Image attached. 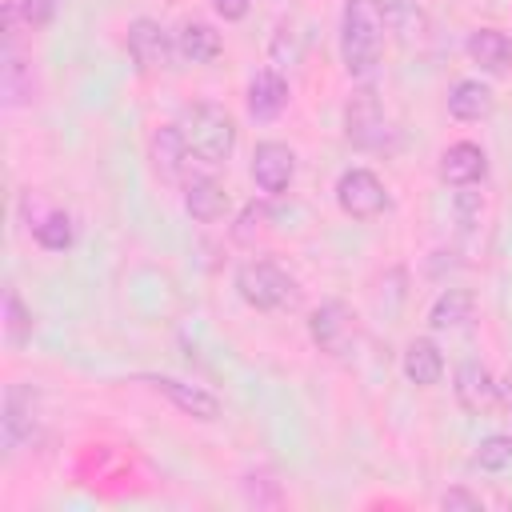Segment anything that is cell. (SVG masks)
<instances>
[{
	"label": "cell",
	"instance_id": "cell-26",
	"mask_svg": "<svg viewBox=\"0 0 512 512\" xmlns=\"http://www.w3.org/2000/svg\"><path fill=\"white\" fill-rule=\"evenodd\" d=\"M476 464L484 472H504L512 464V436H484L476 444Z\"/></svg>",
	"mask_w": 512,
	"mask_h": 512
},
{
	"label": "cell",
	"instance_id": "cell-17",
	"mask_svg": "<svg viewBox=\"0 0 512 512\" xmlns=\"http://www.w3.org/2000/svg\"><path fill=\"white\" fill-rule=\"evenodd\" d=\"M0 92H4V104H28L36 84H32V64L28 56H20L16 44H4V60H0Z\"/></svg>",
	"mask_w": 512,
	"mask_h": 512
},
{
	"label": "cell",
	"instance_id": "cell-8",
	"mask_svg": "<svg viewBox=\"0 0 512 512\" xmlns=\"http://www.w3.org/2000/svg\"><path fill=\"white\" fill-rule=\"evenodd\" d=\"M140 384H148L160 396H168L192 420H220V400L200 384H188V380H176V376H160V372H144Z\"/></svg>",
	"mask_w": 512,
	"mask_h": 512
},
{
	"label": "cell",
	"instance_id": "cell-20",
	"mask_svg": "<svg viewBox=\"0 0 512 512\" xmlns=\"http://www.w3.org/2000/svg\"><path fill=\"white\" fill-rule=\"evenodd\" d=\"M220 48H224L220 32H216L212 24H204V20H188V24L176 32V52H180L188 64H208V60L220 56Z\"/></svg>",
	"mask_w": 512,
	"mask_h": 512
},
{
	"label": "cell",
	"instance_id": "cell-30",
	"mask_svg": "<svg viewBox=\"0 0 512 512\" xmlns=\"http://www.w3.org/2000/svg\"><path fill=\"white\" fill-rule=\"evenodd\" d=\"M272 56H276L280 64H292V60L300 56L296 36H288V28H280V32H276V40H272Z\"/></svg>",
	"mask_w": 512,
	"mask_h": 512
},
{
	"label": "cell",
	"instance_id": "cell-24",
	"mask_svg": "<svg viewBox=\"0 0 512 512\" xmlns=\"http://www.w3.org/2000/svg\"><path fill=\"white\" fill-rule=\"evenodd\" d=\"M4 336H8V344H24L32 336V312L24 308L16 288L4 292Z\"/></svg>",
	"mask_w": 512,
	"mask_h": 512
},
{
	"label": "cell",
	"instance_id": "cell-9",
	"mask_svg": "<svg viewBox=\"0 0 512 512\" xmlns=\"http://www.w3.org/2000/svg\"><path fill=\"white\" fill-rule=\"evenodd\" d=\"M292 176H296V152L288 144H280V140L256 144V152H252V180H256V188L284 192L292 184Z\"/></svg>",
	"mask_w": 512,
	"mask_h": 512
},
{
	"label": "cell",
	"instance_id": "cell-28",
	"mask_svg": "<svg viewBox=\"0 0 512 512\" xmlns=\"http://www.w3.org/2000/svg\"><path fill=\"white\" fill-rule=\"evenodd\" d=\"M456 216H460V224H464V228L480 224V196L460 192V196H456Z\"/></svg>",
	"mask_w": 512,
	"mask_h": 512
},
{
	"label": "cell",
	"instance_id": "cell-21",
	"mask_svg": "<svg viewBox=\"0 0 512 512\" xmlns=\"http://www.w3.org/2000/svg\"><path fill=\"white\" fill-rule=\"evenodd\" d=\"M472 308H476L472 292H464V288H448V292H440V296L432 300V308H428V324H432L436 332H456V328H464V324L472 320Z\"/></svg>",
	"mask_w": 512,
	"mask_h": 512
},
{
	"label": "cell",
	"instance_id": "cell-19",
	"mask_svg": "<svg viewBox=\"0 0 512 512\" xmlns=\"http://www.w3.org/2000/svg\"><path fill=\"white\" fill-rule=\"evenodd\" d=\"M404 376H408L412 384H420V388L440 384V376H444V356H440L436 340L416 336V340L404 348Z\"/></svg>",
	"mask_w": 512,
	"mask_h": 512
},
{
	"label": "cell",
	"instance_id": "cell-29",
	"mask_svg": "<svg viewBox=\"0 0 512 512\" xmlns=\"http://www.w3.org/2000/svg\"><path fill=\"white\" fill-rule=\"evenodd\" d=\"M440 508H448V512H452V508H468V512H476V508H480V496H472L468 488H448V492L440 496Z\"/></svg>",
	"mask_w": 512,
	"mask_h": 512
},
{
	"label": "cell",
	"instance_id": "cell-23",
	"mask_svg": "<svg viewBox=\"0 0 512 512\" xmlns=\"http://www.w3.org/2000/svg\"><path fill=\"white\" fill-rule=\"evenodd\" d=\"M380 16H384V28H392L400 40H412L424 32V16L416 8V0H376Z\"/></svg>",
	"mask_w": 512,
	"mask_h": 512
},
{
	"label": "cell",
	"instance_id": "cell-22",
	"mask_svg": "<svg viewBox=\"0 0 512 512\" xmlns=\"http://www.w3.org/2000/svg\"><path fill=\"white\" fill-rule=\"evenodd\" d=\"M32 236H36L40 248L64 252V248H72V240H76V224H72L68 212H44V216L32 224Z\"/></svg>",
	"mask_w": 512,
	"mask_h": 512
},
{
	"label": "cell",
	"instance_id": "cell-3",
	"mask_svg": "<svg viewBox=\"0 0 512 512\" xmlns=\"http://www.w3.org/2000/svg\"><path fill=\"white\" fill-rule=\"evenodd\" d=\"M236 292L256 312H284L300 300V284L272 260H244L236 268Z\"/></svg>",
	"mask_w": 512,
	"mask_h": 512
},
{
	"label": "cell",
	"instance_id": "cell-7",
	"mask_svg": "<svg viewBox=\"0 0 512 512\" xmlns=\"http://www.w3.org/2000/svg\"><path fill=\"white\" fill-rule=\"evenodd\" d=\"M308 336H312V344H316L320 352L340 356V352L352 344V336H356V316L348 312V304L324 300V304L312 308V316H308Z\"/></svg>",
	"mask_w": 512,
	"mask_h": 512
},
{
	"label": "cell",
	"instance_id": "cell-12",
	"mask_svg": "<svg viewBox=\"0 0 512 512\" xmlns=\"http://www.w3.org/2000/svg\"><path fill=\"white\" fill-rule=\"evenodd\" d=\"M436 172H440L444 184H452V188H468V184L484 180V172H488V156H484L480 144L460 140V144H448V148L440 152Z\"/></svg>",
	"mask_w": 512,
	"mask_h": 512
},
{
	"label": "cell",
	"instance_id": "cell-27",
	"mask_svg": "<svg viewBox=\"0 0 512 512\" xmlns=\"http://www.w3.org/2000/svg\"><path fill=\"white\" fill-rule=\"evenodd\" d=\"M16 8H20V20L28 28H44L56 16V0H16Z\"/></svg>",
	"mask_w": 512,
	"mask_h": 512
},
{
	"label": "cell",
	"instance_id": "cell-16",
	"mask_svg": "<svg viewBox=\"0 0 512 512\" xmlns=\"http://www.w3.org/2000/svg\"><path fill=\"white\" fill-rule=\"evenodd\" d=\"M464 48H468L472 64H480V72L500 76V72L512 68V40L504 32H496V28H476Z\"/></svg>",
	"mask_w": 512,
	"mask_h": 512
},
{
	"label": "cell",
	"instance_id": "cell-15",
	"mask_svg": "<svg viewBox=\"0 0 512 512\" xmlns=\"http://www.w3.org/2000/svg\"><path fill=\"white\" fill-rule=\"evenodd\" d=\"M184 212L200 224H216L224 212H228V192L220 180L212 176H192L184 184Z\"/></svg>",
	"mask_w": 512,
	"mask_h": 512
},
{
	"label": "cell",
	"instance_id": "cell-2",
	"mask_svg": "<svg viewBox=\"0 0 512 512\" xmlns=\"http://www.w3.org/2000/svg\"><path fill=\"white\" fill-rule=\"evenodd\" d=\"M180 128H184V140H188L192 156H200L204 164H224L236 148V120L216 100L188 104L180 112Z\"/></svg>",
	"mask_w": 512,
	"mask_h": 512
},
{
	"label": "cell",
	"instance_id": "cell-31",
	"mask_svg": "<svg viewBox=\"0 0 512 512\" xmlns=\"http://www.w3.org/2000/svg\"><path fill=\"white\" fill-rule=\"evenodd\" d=\"M212 8H216L220 20H244L248 8H252V0H212Z\"/></svg>",
	"mask_w": 512,
	"mask_h": 512
},
{
	"label": "cell",
	"instance_id": "cell-11",
	"mask_svg": "<svg viewBox=\"0 0 512 512\" xmlns=\"http://www.w3.org/2000/svg\"><path fill=\"white\" fill-rule=\"evenodd\" d=\"M36 436V416H32V392L12 384L4 392V416H0V440H4V452H20L28 440Z\"/></svg>",
	"mask_w": 512,
	"mask_h": 512
},
{
	"label": "cell",
	"instance_id": "cell-13",
	"mask_svg": "<svg viewBox=\"0 0 512 512\" xmlns=\"http://www.w3.org/2000/svg\"><path fill=\"white\" fill-rule=\"evenodd\" d=\"M288 108V80L276 68H260L248 80V112L256 120H276Z\"/></svg>",
	"mask_w": 512,
	"mask_h": 512
},
{
	"label": "cell",
	"instance_id": "cell-18",
	"mask_svg": "<svg viewBox=\"0 0 512 512\" xmlns=\"http://www.w3.org/2000/svg\"><path fill=\"white\" fill-rule=\"evenodd\" d=\"M492 104H496V96H492V88L484 80H456L452 92H448V112L456 120H464V124L492 116Z\"/></svg>",
	"mask_w": 512,
	"mask_h": 512
},
{
	"label": "cell",
	"instance_id": "cell-6",
	"mask_svg": "<svg viewBox=\"0 0 512 512\" xmlns=\"http://www.w3.org/2000/svg\"><path fill=\"white\" fill-rule=\"evenodd\" d=\"M128 56L140 72H160V68H172V56H176V40L164 32L160 20H148V16H136L128 24Z\"/></svg>",
	"mask_w": 512,
	"mask_h": 512
},
{
	"label": "cell",
	"instance_id": "cell-25",
	"mask_svg": "<svg viewBox=\"0 0 512 512\" xmlns=\"http://www.w3.org/2000/svg\"><path fill=\"white\" fill-rule=\"evenodd\" d=\"M268 220H272L268 204H264V200H248V204L240 208L236 224H232V240H240V244H252V240H256V236L268 228Z\"/></svg>",
	"mask_w": 512,
	"mask_h": 512
},
{
	"label": "cell",
	"instance_id": "cell-4",
	"mask_svg": "<svg viewBox=\"0 0 512 512\" xmlns=\"http://www.w3.org/2000/svg\"><path fill=\"white\" fill-rule=\"evenodd\" d=\"M336 204L344 216L352 220H376L384 208H388V188L376 172L368 168H348L340 180H336Z\"/></svg>",
	"mask_w": 512,
	"mask_h": 512
},
{
	"label": "cell",
	"instance_id": "cell-5",
	"mask_svg": "<svg viewBox=\"0 0 512 512\" xmlns=\"http://www.w3.org/2000/svg\"><path fill=\"white\" fill-rule=\"evenodd\" d=\"M388 136V116L384 104L372 88L352 92V100L344 104V140L352 148H380Z\"/></svg>",
	"mask_w": 512,
	"mask_h": 512
},
{
	"label": "cell",
	"instance_id": "cell-1",
	"mask_svg": "<svg viewBox=\"0 0 512 512\" xmlns=\"http://www.w3.org/2000/svg\"><path fill=\"white\" fill-rule=\"evenodd\" d=\"M384 48V16L376 0H348L340 12V60L348 76H368L380 64Z\"/></svg>",
	"mask_w": 512,
	"mask_h": 512
},
{
	"label": "cell",
	"instance_id": "cell-10",
	"mask_svg": "<svg viewBox=\"0 0 512 512\" xmlns=\"http://www.w3.org/2000/svg\"><path fill=\"white\" fill-rule=\"evenodd\" d=\"M452 388H456L460 408L472 412V416L492 412L496 400H500V384L492 380V372H488L480 360H464V364L456 368V384H452Z\"/></svg>",
	"mask_w": 512,
	"mask_h": 512
},
{
	"label": "cell",
	"instance_id": "cell-14",
	"mask_svg": "<svg viewBox=\"0 0 512 512\" xmlns=\"http://www.w3.org/2000/svg\"><path fill=\"white\" fill-rule=\"evenodd\" d=\"M148 152H152V168L164 176V180H176L184 172V160H188V140H184V128L180 124H160L148 140Z\"/></svg>",
	"mask_w": 512,
	"mask_h": 512
}]
</instances>
